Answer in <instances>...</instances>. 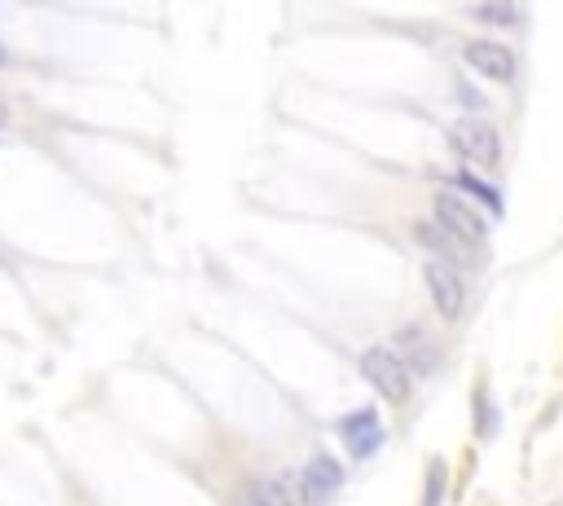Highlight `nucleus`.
Listing matches in <instances>:
<instances>
[{
  "instance_id": "obj_1",
  "label": "nucleus",
  "mask_w": 563,
  "mask_h": 506,
  "mask_svg": "<svg viewBox=\"0 0 563 506\" xmlns=\"http://www.w3.org/2000/svg\"><path fill=\"white\" fill-rule=\"evenodd\" d=\"M361 374L370 379V388L383 396L388 405L410 401V366L401 361L396 348H366L361 352Z\"/></svg>"
},
{
  "instance_id": "obj_2",
  "label": "nucleus",
  "mask_w": 563,
  "mask_h": 506,
  "mask_svg": "<svg viewBox=\"0 0 563 506\" xmlns=\"http://www.w3.org/2000/svg\"><path fill=\"white\" fill-rule=\"evenodd\" d=\"M436 225L445 229L449 238H458L462 247H471V251L489 242V225H484V216L476 212V203L454 194V190L436 194Z\"/></svg>"
},
{
  "instance_id": "obj_3",
  "label": "nucleus",
  "mask_w": 563,
  "mask_h": 506,
  "mask_svg": "<svg viewBox=\"0 0 563 506\" xmlns=\"http://www.w3.org/2000/svg\"><path fill=\"white\" fill-rule=\"evenodd\" d=\"M449 137H454V150L467 163H476V168H498L502 163V137L489 119H480V115L458 119V124L449 128Z\"/></svg>"
},
{
  "instance_id": "obj_4",
  "label": "nucleus",
  "mask_w": 563,
  "mask_h": 506,
  "mask_svg": "<svg viewBox=\"0 0 563 506\" xmlns=\"http://www.w3.org/2000/svg\"><path fill=\"white\" fill-rule=\"evenodd\" d=\"M423 278H427V291H432L436 313L445 317V322H458L462 308H467V282H462V273L445 260H427Z\"/></svg>"
},
{
  "instance_id": "obj_5",
  "label": "nucleus",
  "mask_w": 563,
  "mask_h": 506,
  "mask_svg": "<svg viewBox=\"0 0 563 506\" xmlns=\"http://www.w3.org/2000/svg\"><path fill=\"white\" fill-rule=\"evenodd\" d=\"M339 484H344V467H339L335 458L330 454L308 458V467L300 471V502L304 506H326L339 493Z\"/></svg>"
},
{
  "instance_id": "obj_6",
  "label": "nucleus",
  "mask_w": 563,
  "mask_h": 506,
  "mask_svg": "<svg viewBox=\"0 0 563 506\" xmlns=\"http://www.w3.org/2000/svg\"><path fill=\"white\" fill-rule=\"evenodd\" d=\"M462 58H467V66L476 75H484V80H498V84L515 80V53L498 40H471L467 49H462Z\"/></svg>"
},
{
  "instance_id": "obj_7",
  "label": "nucleus",
  "mask_w": 563,
  "mask_h": 506,
  "mask_svg": "<svg viewBox=\"0 0 563 506\" xmlns=\"http://www.w3.org/2000/svg\"><path fill=\"white\" fill-rule=\"evenodd\" d=\"M339 436H344L352 458H370L374 449L383 445V423H379V414L374 410H357V414H348L344 423H339Z\"/></svg>"
},
{
  "instance_id": "obj_8",
  "label": "nucleus",
  "mask_w": 563,
  "mask_h": 506,
  "mask_svg": "<svg viewBox=\"0 0 563 506\" xmlns=\"http://www.w3.org/2000/svg\"><path fill=\"white\" fill-rule=\"evenodd\" d=\"M396 348H405V357H410L418 370H432L436 366V339L427 335L423 326H405L401 335H396Z\"/></svg>"
},
{
  "instance_id": "obj_9",
  "label": "nucleus",
  "mask_w": 563,
  "mask_h": 506,
  "mask_svg": "<svg viewBox=\"0 0 563 506\" xmlns=\"http://www.w3.org/2000/svg\"><path fill=\"white\" fill-rule=\"evenodd\" d=\"M418 242H427V247H432V251H440V256H445V264H454V269H458V260H471L467 251H462V242H458V238H449L445 229L418 225Z\"/></svg>"
},
{
  "instance_id": "obj_10",
  "label": "nucleus",
  "mask_w": 563,
  "mask_h": 506,
  "mask_svg": "<svg viewBox=\"0 0 563 506\" xmlns=\"http://www.w3.org/2000/svg\"><path fill=\"white\" fill-rule=\"evenodd\" d=\"M251 506H300V502L286 489V480H260L256 489H251Z\"/></svg>"
},
{
  "instance_id": "obj_11",
  "label": "nucleus",
  "mask_w": 563,
  "mask_h": 506,
  "mask_svg": "<svg viewBox=\"0 0 563 506\" xmlns=\"http://www.w3.org/2000/svg\"><path fill=\"white\" fill-rule=\"evenodd\" d=\"M458 185H462V190H467L471 198H480V203L489 207L493 216L502 212V194H498V190H489V185H484V181H476V176H471V172H458Z\"/></svg>"
},
{
  "instance_id": "obj_12",
  "label": "nucleus",
  "mask_w": 563,
  "mask_h": 506,
  "mask_svg": "<svg viewBox=\"0 0 563 506\" xmlns=\"http://www.w3.org/2000/svg\"><path fill=\"white\" fill-rule=\"evenodd\" d=\"M445 480H449L445 462H440V458H432V467H427V489H423V506H440V502H445Z\"/></svg>"
},
{
  "instance_id": "obj_13",
  "label": "nucleus",
  "mask_w": 563,
  "mask_h": 506,
  "mask_svg": "<svg viewBox=\"0 0 563 506\" xmlns=\"http://www.w3.org/2000/svg\"><path fill=\"white\" fill-rule=\"evenodd\" d=\"M476 427H480V436L489 440L493 432H498V410H493V401H489V388H476Z\"/></svg>"
},
{
  "instance_id": "obj_14",
  "label": "nucleus",
  "mask_w": 563,
  "mask_h": 506,
  "mask_svg": "<svg viewBox=\"0 0 563 506\" xmlns=\"http://www.w3.org/2000/svg\"><path fill=\"white\" fill-rule=\"evenodd\" d=\"M480 22H515L520 18V9L515 5H480V9H471Z\"/></svg>"
},
{
  "instance_id": "obj_15",
  "label": "nucleus",
  "mask_w": 563,
  "mask_h": 506,
  "mask_svg": "<svg viewBox=\"0 0 563 506\" xmlns=\"http://www.w3.org/2000/svg\"><path fill=\"white\" fill-rule=\"evenodd\" d=\"M0 124H5V106H0Z\"/></svg>"
},
{
  "instance_id": "obj_16",
  "label": "nucleus",
  "mask_w": 563,
  "mask_h": 506,
  "mask_svg": "<svg viewBox=\"0 0 563 506\" xmlns=\"http://www.w3.org/2000/svg\"><path fill=\"white\" fill-rule=\"evenodd\" d=\"M0 66H5V49H0Z\"/></svg>"
}]
</instances>
